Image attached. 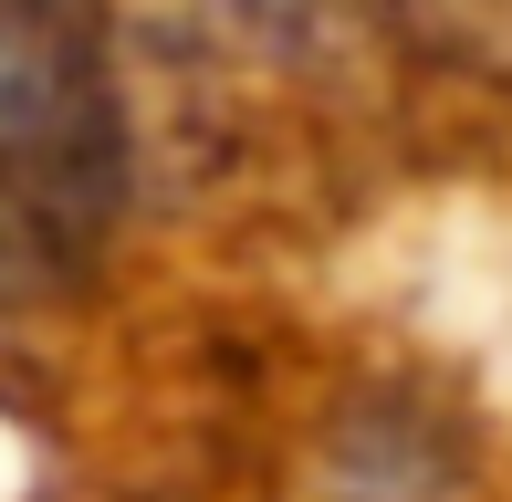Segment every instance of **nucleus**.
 <instances>
[{
  "mask_svg": "<svg viewBox=\"0 0 512 502\" xmlns=\"http://www.w3.org/2000/svg\"><path fill=\"white\" fill-rule=\"evenodd\" d=\"M126 178V116L84 0H0V251H84Z\"/></svg>",
  "mask_w": 512,
  "mask_h": 502,
  "instance_id": "obj_1",
  "label": "nucleus"
},
{
  "mask_svg": "<svg viewBox=\"0 0 512 502\" xmlns=\"http://www.w3.org/2000/svg\"><path fill=\"white\" fill-rule=\"evenodd\" d=\"M324 492L335 502H460L471 482H460L450 440L429 419H408L398 398H356L335 429V461H324Z\"/></svg>",
  "mask_w": 512,
  "mask_h": 502,
  "instance_id": "obj_2",
  "label": "nucleus"
}]
</instances>
